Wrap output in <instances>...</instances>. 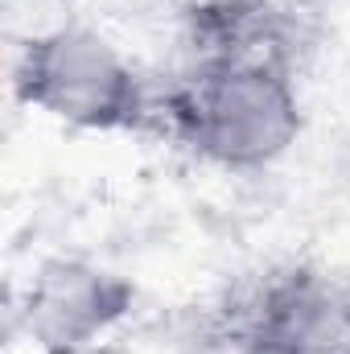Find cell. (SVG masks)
<instances>
[{
  "label": "cell",
  "instance_id": "obj_1",
  "mask_svg": "<svg viewBox=\"0 0 350 354\" xmlns=\"http://www.w3.org/2000/svg\"><path fill=\"white\" fill-rule=\"evenodd\" d=\"M165 115L185 149L235 174L276 165L305 124L297 79L272 66H190Z\"/></svg>",
  "mask_w": 350,
  "mask_h": 354
},
{
  "label": "cell",
  "instance_id": "obj_2",
  "mask_svg": "<svg viewBox=\"0 0 350 354\" xmlns=\"http://www.w3.org/2000/svg\"><path fill=\"white\" fill-rule=\"evenodd\" d=\"M12 99L79 132H140L153 115L132 62L91 25L21 46Z\"/></svg>",
  "mask_w": 350,
  "mask_h": 354
},
{
  "label": "cell",
  "instance_id": "obj_3",
  "mask_svg": "<svg viewBox=\"0 0 350 354\" xmlns=\"http://www.w3.org/2000/svg\"><path fill=\"white\" fill-rule=\"evenodd\" d=\"M136 305V284L111 268L79 256L37 264L25 297L21 326L42 354H87Z\"/></svg>",
  "mask_w": 350,
  "mask_h": 354
},
{
  "label": "cell",
  "instance_id": "obj_4",
  "mask_svg": "<svg viewBox=\"0 0 350 354\" xmlns=\"http://www.w3.org/2000/svg\"><path fill=\"white\" fill-rule=\"evenodd\" d=\"M309 21L280 0H202L185 12L190 66H272L297 75Z\"/></svg>",
  "mask_w": 350,
  "mask_h": 354
},
{
  "label": "cell",
  "instance_id": "obj_5",
  "mask_svg": "<svg viewBox=\"0 0 350 354\" xmlns=\"http://www.w3.org/2000/svg\"><path fill=\"white\" fill-rule=\"evenodd\" d=\"M301 354H350V292L317 268H288L264 280L248 330Z\"/></svg>",
  "mask_w": 350,
  "mask_h": 354
},
{
  "label": "cell",
  "instance_id": "obj_6",
  "mask_svg": "<svg viewBox=\"0 0 350 354\" xmlns=\"http://www.w3.org/2000/svg\"><path fill=\"white\" fill-rule=\"evenodd\" d=\"M0 17H4V37L17 50L50 37L58 29L79 25L75 0H0Z\"/></svg>",
  "mask_w": 350,
  "mask_h": 354
},
{
  "label": "cell",
  "instance_id": "obj_7",
  "mask_svg": "<svg viewBox=\"0 0 350 354\" xmlns=\"http://www.w3.org/2000/svg\"><path fill=\"white\" fill-rule=\"evenodd\" d=\"M235 354H301L288 342H276V338H264V334H243L239 338V351Z\"/></svg>",
  "mask_w": 350,
  "mask_h": 354
},
{
  "label": "cell",
  "instance_id": "obj_8",
  "mask_svg": "<svg viewBox=\"0 0 350 354\" xmlns=\"http://www.w3.org/2000/svg\"><path fill=\"white\" fill-rule=\"evenodd\" d=\"M280 4H288L293 12H301V17H322L330 4H338V0H280Z\"/></svg>",
  "mask_w": 350,
  "mask_h": 354
}]
</instances>
